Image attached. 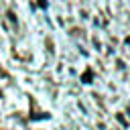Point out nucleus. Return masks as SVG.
Masks as SVG:
<instances>
[{
    "label": "nucleus",
    "instance_id": "obj_1",
    "mask_svg": "<svg viewBox=\"0 0 130 130\" xmlns=\"http://www.w3.org/2000/svg\"><path fill=\"white\" fill-rule=\"evenodd\" d=\"M89 79H91V71H85V73H83V81L89 83Z\"/></svg>",
    "mask_w": 130,
    "mask_h": 130
}]
</instances>
